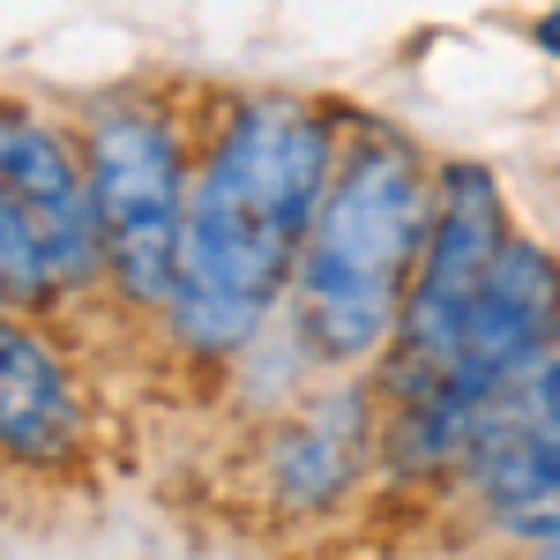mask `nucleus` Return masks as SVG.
I'll return each mask as SVG.
<instances>
[{
	"mask_svg": "<svg viewBox=\"0 0 560 560\" xmlns=\"http://www.w3.org/2000/svg\"><path fill=\"white\" fill-rule=\"evenodd\" d=\"M427 165L411 142L366 135L329 179L300 255V329L322 359H366L404 322L411 269L427 255Z\"/></svg>",
	"mask_w": 560,
	"mask_h": 560,
	"instance_id": "nucleus-2",
	"label": "nucleus"
},
{
	"mask_svg": "<svg viewBox=\"0 0 560 560\" xmlns=\"http://www.w3.org/2000/svg\"><path fill=\"white\" fill-rule=\"evenodd\" d=\"M0 202L31 232V247L45 261V284H83L90 269L105 261L90 173L60 150V135H45L31 113H0Z\"/></svg>",
	"mask_w": 560,
	"mask_h": 560,
	"instance_id": "nucleus-5",
	"label": "nucleus"
},
{
	"mask_svg": "<svg viewBox=\"0 0 560 560\" xmlns=\"http://www.w3.org/2000/svg\"><path fill=\"white\" fill-rule=\"evenodd\" d=\"M90 195L105 261L128 284V300H179V247H187V187L179 150L150 113H105L90 128Z\"/></svg>",
	"mask_w": 560,
	"mask_h": 560,
	"instance_id": "nucleus-4",
	"label": "nucleus"
},
{
	"mask_svg": "<svg viewBox=\"0 0 560 560\" xmlns=\"http://www.w3.org/2000/svg\"><path fill=\"white\" fill-rule=\"evenodd\" d=\"M277 478H284V501L292 509H322L337 486L351 478V448H345V433H329V427H306L292 448H284V464H277Z\"/></svg>",
	"mask_w": 560,
	"mask_h": 560,
	"instance_id": "nucleus-8",
	"label": "nucleus"
},
{
	"mask_svg": "<svg viewBox=\"0 0 560 560\" xmlns=\"http://www.w3.org/2000/svg\"><path fill=\"white\" fill-rule=\"evenodd\" d=\"M538 45H546V52H553V60H560V0H553V8H546V15H538Z\"/></svg>",
	"mask_w": 560,
	"mask_h": 560,
	"instance_id": "nucleus-10",
	"label": "nucleus"
},
{
	"mask_svg": "<svg viewBox=\"0 0 560 560\" xmlns=\"http://www.w3.org/2000/svg\"><path fill=\"white\" fill-rule=\"evenodd\" d=\"M501 247H509V232H501L493 173L448 165L441 173V195H433L427 255H419L411 300H404V322H396V374L388 382L404 388V396H433L441 388V374H448V359L464 345V322H471V306L486 292Z\"/></svg>",
	"mask_w": 560,
	"mask_h": 560,
	"instance_id": "nucleus-3",
	"label": "nucleus"
},
{
	"mask_svg": "<svg viewBox=\"0 0 560 560\" xmlns=\"http://www.w3.org/2000/svg\"><path fill=\"white\" fill-rule=\"evenodd\" d=\"M0 292H15V300H38L45 292V261H38L31 232L15 224L8 202H0Z\"/></svg>",
	"mask_w": 560,
	"mask_h": 560,
	"instance_id": "nucleus-9",
	"label": "nucleus"
},
{
	"mask_svg": "<svg viewBox=\"0 0 560 560\" xmlns=\"http://www.w3.org/2000/svg\"><path fill=\"white\" fill-rule=\"evenodd\" d=\"M329 120L292 97H255L232 113L187 195L179 247V322L202 345H240L261 306L300 277L306 232L329 195Z\"/></svg>",
	"mask_w": 560,
	"mask_h": 560,
	"instance_id": "nucleus-1",
	"label": "nucleus"
},
{
	"mask_svg": "<svg viewBox=\"0 0 560 560\" xmlns=\"http://www.w3.org/2000/svg\"><path fill=\"white\" fill-rule=\"evenodd\" d=\"M68 441H75V396H68L60 359L45 337L0 314V448L52 464L68 456Z\"/></svg>",
	"mask_w": 560,
	"mask_h": 560,
	"instance_id": "nucleus-6",
	"label": "nucleus"
},
{
	"mask_svg": "<svg viewBox=\"0 0 560 560\" xmlns=\"http://www.w3.org/2000/svg\"><path fill=\"white\" fill-rule=\"evenodd\" d=\"M501 427H553L560 433V337L471 411V441H486V433H501ZM471 441H464V448H471Z\"/></svg>",
	"mask_w": 560,
	"mask_h": 560,
	"instance_id": "nucleus-7",
	"label": "nucleus"
},
{
	"mask_svg": "<svg viewBox=\"0 0 560 560\" xmlns=\"http://www.w3.org/2000/svg\"><path fill=\"white\" fill-rule=\"evenodd\" d=\"M538 560H560V516L546 523V546H538Z\"/></svg>",
	"mask_w": 560,
	"mask_h": 560,
	"instance_id": "nucleus-11",
	"label": "nucleus"
}]
</instances>
